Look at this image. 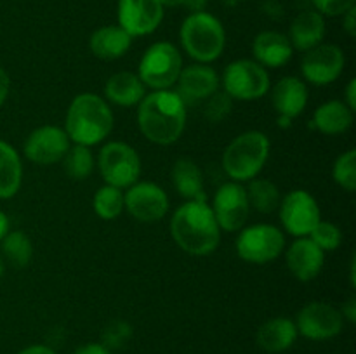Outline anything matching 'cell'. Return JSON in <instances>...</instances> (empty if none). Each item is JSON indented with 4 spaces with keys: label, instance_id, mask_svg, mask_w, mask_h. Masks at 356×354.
Returning a JSON list of instances; mask_svg holds the SVG:
<instances>
[{
    "label": "cell",
    "instance_id": "1",
    "mask_svg": "<svg viewBox=\"0 0 356 354\" xmlns=\"http://www.w3.org/2000/svg\"><path fill=\"white\" fill-rule=\"evenodd\" d=\"M188 106L176 90H152L138 104V125L149 142L174 144L186 128Z\"/></svg>",
    "mask_w": 356,
    "mask_h": 354
},
{
    "label": "cell",
    "instance_id": "2",
    "mask_svg": "<svg viewBox=\"0 0 356 354\" xmlns=\"http://www.w3.org/2000/svg\"><path fill=\"white\" fill-rule=\"evenodd\" d=\"M170 236L183 252L209 255L221 243V228L207 200H186L170 217Z\"/></svg>",
    "mask_w": 356,
    "mask_h": 354
},
{
    "label": "cell",
    "instance_id": "3",
    "mask_svg": "<svg viewBox=\"0 0 356 354\" xmlns=\"http://www.w3.org/2000/svg\"><path fill=\"white\" fill-rule=\"evenodd\" d=\"M113 128V111L104 97L82 92L70 103L65 118V132L73 144H99Z\"/></svg>",
    "mask_w": 356,
    "mask_h": 354
},
{
    "label": "cell",
    "instance_id": "4",
    "mask_svg": "<svg viewBox=\"0 0 356 354\" xmlns=\"http://www.w3.org/2000/svg\"><path fill=\"white\" fill-rule=\"evenodd\" d=\"M183 51L195 62L211 65L221 58L226 47V31L221 21L207 10L190 12L179 30Z\"/></svg>",
    "mask_w": 356,
    "mask_h": 354
},
{
    "label": "cell",
    "instance_id": "5",
    "mask_svg": "<svg viewBox=\"0 0 356 354\" xmlns=\"http://www.w3.org/2000/svg\"><path fill=\"white\" fill-rule=\"evenodd\" d=\"M270 146V137L261 130H247L236 135L222 153V170L235 183H249L266 165Z\"/></svg>",
    "mask_w": 356,
    "mask_h": 354
},
{
    "label": "cell",
    "instance_id": "6",
    "mask_svg": "<svg viewBox=\"0 0 356 354\" xmlns=\"http://www.w3.org/2000/svg\"><path fill=\"white\" fill-rule=\"evenodd\" d=\"M183 69V56L172 42H155L143 52L138 76L146 89L165 90L176 85Z\"/></svg>",
    "mask_w": 356,
    "mask_h": 354
},
{
    "label": "cell",
    "instance_id": "7",
    "mask_svg": "<svg viewBox=\"0 0 356 354\" xmlns=\"http://www.w3.org/2000/svg\"><path fill=\"white\" fill-rule=\"evenodd\" d=\"M222 90L232 99L256 101L271 89L270 73L254 59H236L229 62L221 76Z\"/></svg>",
    "mask_w": 356,
    "mask_h": 354
},
{
    "label": "cell",
    "instance_id": "8",
    "mask_svg": "<svg viewBox=\"0 0 356 354\" xmlns=\"http://www.w3.org/2000/svg\"><path fill=\"white\" fill-rule=\"evenodd\" d=\"M97 169L104 184L127 189L141 176V158L131 144L110 141L103 144L97 155Z\"/></svg>",
    "mask_w": 356,
    "mask_h": 354
},
{
    "label": "cell",
    "instance_id": "9",
    "mask_svg": "<svg viewBox=\"0 0 356 354\" xmlns=\"http://www.w3.org/2000/svg\"><path fill=\"white\" fill-rule=\"evenodd\" d=\"M236 253L249 264H268L285 250V235L273 224H254L240 229Z\"/></svg>",
    "mask_w": 356,
    "mask_h": 354
},
{
    "label": "cell",
    "instance_id": "10",
    "mask_svg": "<svg viewBox=\"0 0 356 354\" xmlns=\"http://www.w3.org/2000/svg\"><path fill=\"white\" fill-rule=\"evenodd\" d=\"M278 214L285 231L296 238L309 236L322 221L318 201L306 189H294L285 194L278 205Z\"/></svg>",
    "mask_w": 356,
    "mask_h": 354
},
{
    "label": "cell",
    "instance_id": "11",
    "mask_svg": "<svg viewBox=\"0 0 356 354\" xmlns=\"http://www.w3.org/2000/svg\"><path fill=\"white\" fill-rule=\"evenodd\" d=\"M124 207L136 221L153 224L169 212V196L159 184L138 180L124 191Z\"/></svg>",
    "mask_w": 356,
    "mask_h": 354
},
{
    "label": "cell",
    "instance_id": "12",
    "mask_svg": "<svg viewBox=\"0 0 356 354\" xmlns=\"http://www.w3.org/2000/svg\"><path fill=\"white\" fill-rule=\"evenodd\" d=\"M296 328L305 339L330 340L343 332L344 318L339 309L327 302H309L296 316Z\"/></svg>",
    "mask_w": 356,
    "mask_h": 354
},
{
    "label": "cell",
    "instance_id": "13",
    "mask_svg": "<svg viewBox=\"0 0 356 354\" xmlns=\"http://www.w3.org/2000/svg\"><path fill=\"white\" fill-rule=\"evenodd\" d=\"M211 208L214 212V217L218 221L221 231H240L245 226L250 212L245 186L240 183H235V180L225 183L216 191Z\"/></svg>",
    "mask_w": 356,
    "mask_h": 354
},
{
    "label": "cell",
    "instance_id": "14",
    "mask_svg": "<svg viewBox=\"0 0 356 354\" xmlns=\"http://www.w3.org/2000/svg\"><path fill=\"white\" fill-rule=\"evenodd\" d=\"M346 56L336 44H320L305 52L301 61V73L313 85L334 83L344 71Z\"/></svg>",
    "mask_w": 356,
    "mask_h": 354
},
{
    "label": "cell",
    "instance_id": "15",
    "mask_svg": "<svg viewBox=\"0 0 356 354\" xmlns=\"http://www.w3.org/2000/svg\"><path fill=\"white\" fill-rule=\"evenodd\" d=\"M72 141L66 135L65 128L58 125H42L30 132L23 146V153L31 163L37 165H52L59 163L68 153Z\"/></svg>",
    "mask_w": 356,
    "mask_h": 354
},
{
    "label": "cell",
    "instance_id": "16",
    "mask_svg": "<svg viewBox=\"0 0 356 354\" xmlns=\"http://www.w3.org/2000/svg\"><path fill=\"white\" fill-rule=\"evenodd\" d=\"M165 7L160 0H118V26L132 38L152 35L162 24Z\"/></svg>",
    "mask_w": 356,
    "mask_h": 354
},
{
    "label": "cell",
    "instance_id": "17",
    "mask_svg": "<svg viewBox=\"0 0 356 354\" xmlns=\"http://www.w3.org/2000/svg\"><path fill=\"white\" fill-rule=\"evenodd\" d=\"M219 85H221V76L211 65L193 62L190 66H183L181 69L176 82V92L188 106L209 99L212 94L218 92Z\"/></svg>",
    "mask_w": 356,
    "mask_h": 354
},
{
    "label": "cell",
    "instance_id": "18",
    "mask_svg": "<svg viewBox=\"0 0 356 354\" xmlns=\"http://www.w3.org/2000/svg\"><path fill=\"white\" fill-rule=\"evenodd\" d=\"M285 262L292 276L299 281H312L325 264V252L308 236L298 238L285 252Z\"/></svg>",
    "mask_w": 356,
    "mask_h": 354
},
{
    "label": "cell",
    "instance_id": "19",
    "mask_svg": "<svg viewBox=\"0 0 356 354\" xmlns=\"http://www.w3.org/2000/svg\"><path fill=\"white\" fill-rule=\"evenodd\" d=\"M294 54L291 40L287 35L275 30L261 31L252 42L254 61L259 62L264 68H282L287 65Z\"/></svg>",
    "mask_w": 356,
    "mask_h": 354
},
{
    "label": "cell",
    "instance_id": "20",
    "mask_svg": "<svg viewBox=\"0 0 356 354\" xmlns=\"http://www.w3.org/2000/svg\"><path fill=\"white\" fill-rule=\"evenodd\" d=\"M271 101H273V108L278 117H287L294 120L305 111L308 104V87L298 76H284L275 83Z\"/></svg>",
    "mask_w": 356,
    "mask_h": 354
},
{
    "label": "cell",
    "instance_id": "21",
    "mask_svg": "<svg viewBox=\"0 0 356 354\" xmlns=\"http://www.w3.org/2000/svg\"><path fill=\"white\" fill-rule=\"evenodd\" d=\"M327 24L325 16L315 9L302 10L292 19L291 31H289V40H291L294 51L306 52L316 45L323 44L325 38Z\"/></svg>",
    "mask_w": 356,
    "mask_h": 354
},
{
    "label": "cell",
    "instance_id": "22",
    "mask_svg": "<svg viewBox=\"0 0 356 354\" xmlns=\"http://www.w3.org/2000/svg\"><path fill=\"white\" fill-rule=\"evenodd\" d=\"M134 38L118 24H106L92 31L89 38V49L97 59L115 61L124 58L131 49Z\"/></svg>",
    "mask_w": 356,
    "mask_h": 354
},
{
    "label": "cell",
    "instance_id": "23",
    "mask_svg": "<svg viewBox=\"0 0 356 354\" xmlns=\"http://www.w3.org/2000/svg\"><path fill=\"white\" fill-rule=\"evenodd\" d=\"M298 335L296 323L284 316H278V318L268 319L257 328L256 342L266 353L280 354L294 346Z\"/></svg>",
    "mask_w": 356,
    "mask_h": 354
},
{
    "label": "cell",
    "instance_id": "24",
    "mask_svg": "<svg viewBox=\"0 0 356 354\" xmlns=\"http://www.w3.org/2000/svg\"><path fill=\"white\" fill-rule=\"evenodd\" d=\"M146 96L145 83L139 80L138 73L118 71L111 75L104 83V99L120 108L138 106Z\"/></svg>",
    "mask_w": 356,
    "mask_h": 354
},
{
    "label": "cell",
    "instance_id": "25",
    "mask_svg": "<svg viewBox=\"0 0 356 354\" xmlns=\"http://www.w3.org/2000/svg\"><path fill=\"white\" fill-rule=\"evenodd\" d=\"M353 120L355 111H351L344 101L332 99L316 108L312 125L325 135H339L353 125Z\"/></svg>",
    "mask_w": 356,
    "mask_h": 354
},
{
    "label": "cell",
    "instance_id": "26",
    "mask_svg": "<svg viewBox=\"0 0 356 354\" xmlns=\"http://www.w3.org/2000/svg\"><path fill=\"white\" fill-rule=\"evenodd\" d=\"M23 183V163L17 149L0 139V200L16 196Z\"/></svg>",
    "mask_w": 356,
    "mask_h": 354
},
{
    "label": "cell",
    "instance_id": "27",
    "mask_svg": "<svg viewBox=\"0 0 356 354\" xmlns=\"http://www.w3.org/2000/svg\"><path fill=\"white\" fill-rule=\"evenodd\" d=\"M172 183L177 193L186 200H205L204 176L193 160L179 158L174 163Z\"/></svg>",
    "mask_w": 356,
    "mask_h": 354
},
{
    "label": "cell",
    "instance_id": "28",
    "mask_svg": "<svg viewBox=\"0 0 356 354\" xmlns=\"http://www.w3.org/2000/svg\"><path fill=\"white\" fill-rule=\"evenodd\" d=\"M247 198H249L250 208H256L261 214H271L280 205V191L275 183L263 177H254L249 180V186L245 187Z\"/></svg>",
    "mask_w": 356,
    "mask_h": 354
},
{
    "label": "cell",
    "instance_id": "29",
    "mask_svg": "<svg viewBox=\"0 0 356 354\" xmlns=\"http://www.w3.org/2000/svg\"><path fill=\"white\" fill-rule=\"evenodd\" d=\"M3 260L13 264L14 267H24L30 264L33 257V243L24 231H9L0 242Z\"/></svg>",
    "mask_w": 356,
    "mask_h": 354
},
{
    "label": "cell",
    "instance_id": "30",
    "mask_svg": "<svg viewBox=\"0 0 356 354\" xmlns=\"http://www.w3.org/2000/svg\"><path fill=\"white\" fill-rule=\"evenodd\" d=\"M65 172L73 180H83L92 174L94 165H96V158L92 155V149L89 146L73 144L70 146L68 153L65 158L61 160Z\"/></svg>",
    "mask_w": 356,
    "mask_h": 354
},
{
    "label": "cell",
    "instance_id": "31",
    "mask_svg": "<svg viewBox=\"0 0 356 354\" xmlns=\"http://www.w3.org/2000/svg\"><path fill=\"white\" fill-rule=\"evenodd\" d=\"M92 207L97 217L104 219V221H113L125 210L124 189L104 184L94 194Z\"/></svg>",
    "mask_w": 356,
    "mask_h": 354
},
{
    "label": "cell",
    "instance_id": "32",
    "mask_svg": "<svg viewBox=\"0 0 356 354\" xmlns=\"http://www.w3.org/2000/svg\"><path fill=\"white\" fill-rule=\"evenodd\" d=\"M332 177L337 186L353 193L356 187V151L348 149L337 156L332 167Z\"/></svg>",
    "mask_w": 356,
    "mask_h": 354
},
{
    "label": "cell",
    "instance_id": "33",
    "mask_svg": "<svg viewBox=\"0 0 356 354\" xmlns=\"http://www.w3.org/2000/svg\"><path fill=\"white\" fill-rule=\"evenodd\" d=\"M308 238H312L323 252H334L343 243V231L334 222L320 221Z\"/></svg>",
    "mask_w": 356,
    "mask_h": 354
},
{
    "label": "cell",
    "instance_id": "34",
    "mask_svg": "<svg viewBox=\"0 0 356 354\" xmlns=\"http://www.w3.org/2000/svg\"><path fill=\"white\" fill-rule=\"evenodd\" d=\"M204 108V117L207 118L212 124H219V121L225 120L233 110V99L225 92V90H218V92L212 94L209 99H205Z\"/></svg>",
    "mask_w": 356,
    "mask_h": 354
},
{
    "label": "cell",
    "instance_id": "35",
    "mask_svg": "<svg viewBox=\"0 0 356 354\" xmlns=\"http://www.w3.org/2000/svg\"><path fill=\"white\" fill-rule=\"evenodd\" d=\"M132 335L131 326L125 321H113L111 325H108L104 328L103 333V342L108 349H117V347H122Z\"/></svg>",
    "mask_w": 356,
    "mask_h": 354
},
{
    "label": "cell",
    "instance_id": "36",
    "mask_svg": "<svg viewBox=\"0 0 356 354\" xmlns=\"http://www.w3.org/2000/svg\"><path fill=\"white\" fill-rule=\"evenodd\" d=\"M315 10H318L322 16L337 17L356 6V0H313Z\"/></svg>",
    "mask_w": 356,
    "mask_h": 354
},
{
    "label": "cell",
    "instance_id": "37",
    "mask_svg": "<svg viewBox=\"0 0 356 354\" xmlns=\"http://www.w3.org/2000/svg\"><path fill=\"white\" fill-rule=\"evenodd\" d=\"M163 7H184L190 12H198V10H205L209 0H160Z\"/></svg>",
    "mask_w": 356,
    "mask_h": 354
},
{
    "label": "cell",
    "instance_id": "38",
    "mask_svg": "<svg viewBox=\"0 0 356 354\" xmlns=\"http://www.w3.org/2000/svg\"><path fill=\"white\" fill-rule=\"evenodd\" d=\"M72 354H111V351L101 342H89L76 347Z\"/></svg>",
    "mask_w": 356,
    "mask_h": 354
},
{
    "label": "cell",
    "instance_id": "39",
    "mask_svg": "<svg viewBox=\"0 0 356 354\" xmlns=\"http://www.w3.org/2000/svg\"><path fill=\"white\" fill-rule=\"evenodd\" d=\"M343 28L351 38L356 37V6L343 14Z\"/></svg>",
    "mask_w": 356,
    "mask_h": 354
},
{
    "label": "cell",
    "instance_id": "40",
    "mask_svg": "<svg viewBox=\"0 0 356 354\" xmlns=\"http://www.w3.org/2000/svg\"><path fill=\"white\" fill-rule=\"evenodd\" d=\"M10 92V76L6 69L0 66V108L6 104L7 97H9Z\"/></svg>",
    "mask_w": 356,
    "mask_h": 354
},
{
    "label": "cell",
    "instance_id": "41",
    "mask_svg": "<svg viewBox=\"0 0 356 354\" xmlns=\"http://www.w3.org/2000/svg\"><path fill=\"white\" fill-rule=\"evenodd\" d=\"M341 314H343V318L346 319V321L350 323L356 321V298L355 297H350L346 302H344L343 307H341Z\"/></svg>",
    "mask_w": 356,
    "mask_h": 354
},
{
    "label": "cell",
    "instance_id": "42",
    "mask_svg": "<svg viewBox=\"0 0 356 354\" xmlns=\"http://www.w3.org/2000/svg\"><path fill=\"white\" fill-rule=\"evenodd\" d=\"M344 103L351 111H356V78H351L346 87V96H344Z\"/></svg>",
    "mask_w": 356,
    "mask_h": 354
},
{
    "label": "cell",
    "instance_id": "43",
    "mask_svg": "<svg viewBox=\"0 0 356 354\" xmlns=\"http://www.w3.org/2000/svg\"><path fill=\"white\" fill-rule=\"evenodd\" d=\"M17 354H58L52 347L45 346V344H33V346H28L24 349H21Z\"/></svg>",
    "mask_w": 356,
    "mask_h": 354
},
{
    "label": "cell",
    "instance_id": "44",
    "mask_svg": "<svg viewBox=\"0 0 356 354\" xmlns=\"http://www.w3.org/2000/svg\"><path fill=\"white\" fill-rule=\"evenodd\" d=\"M10 231V222H9V217H7V214L3 210H0V242L3 239V236L7 235V233Z\"/></svg>",
    "mask_w": 356,
    "mask_h": 354
},
{
    "label": "cell",
    "instance_id": "45",
    "mask_svg": "<svg viewBox=\"0 0 356 354\" xmlns=\"http://www.w3.org/2000/svg\"><path fill=\"white\" fill-rule=\"evenodd\" d=\"M350 283L351 287H356V259L353 255V259H351V264H350Z\"/></svg>",
    "mask_w": 356,
    "mask_h": 354
},
{
    "label": "cell",
    "instance_id": "46",
    "mask_svg": "<svg viewBox=\"0 0 356 354\" xmlns=\"http://www.w3.org/2000/svg\"><path fill=\"white\" fill-rule=\"evenodd\" d=\"M278 125H280V127H291L292 120L287 117H278Z\"/></svg>",
    "mask_w": 356,
    "mask_h": 354
},
{
    "label": "cell",
    "instance_id": "47",
    "mask_svg": "<svg viewBox=\"0 0 356 354\" xmlns=\"http://www.w3.org/2000/svg\"><path fill=\"white\" fill-rule=\"evenodd\" d=\"M3 273H6V260H3V257L0 255V278L3 276Z\"/></svg>",
    "mask_w": 356,
    "mask_h": 354
}]
</instances>
